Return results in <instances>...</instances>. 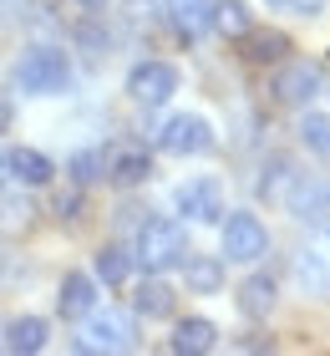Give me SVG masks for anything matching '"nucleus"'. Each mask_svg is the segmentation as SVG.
<instances>
[{
	"mask_svg": "<svg viewBox=\"0 0 330 356\" xmlns=\"http://www.w3.org/2000/svg\"><path fill=\"white\" fill-rule=\"evenodd\" d=\"M183 254H188V234H183V224L178 219H142L138 224V265L147 275H163V270H173V265H183Z\"/></svg>",
	"mask_w": 330,
	"mask_h": 356,
	"instance_id": "f257e3e1",
	"label": "nucleus"
},
{
	"mask_svg": "<svg viewBox=\"0 0 330 356\" xmlns=\"http://www.w3.org/2000/svg\"><path fill=\"white\" fill-rule=\"evenodd\" d=\"M72 82V67H66V51L56 46H31V51L15 61V87L31 97H51Z\"/></svg>",
	"mask_w": 330,
	"mask_h": 356,
	"instance_id": "f03ea898",
	"label": "nucleus"
},
{
	"mask_svg": "<svg viewBox=\"0 0 330 356\" xmlns=\"http://www.w3.org/2000/svg\"><path fill=\"white\" fill-rule=\"evenodd\" d=\"M138 346V321L127 311H87V336L76 341V351H127Z\"/></svg>",
	"mask_w": 330,
	"mask_h": 356,
	"instance_id": "7ed1b4c3",
	"label": "nucleus"
},
{
	"mask_svg": "<svg viewBox=\"0 0 330 356\" xmlns=\"http://www.w3.org/2000/svg\"><path fill=\"white\" fill-rule=\"evenodd\" d=\"M224 254L234 265H254L270 254V229L259 224V214H229L224 219Z\"/></svg>",
	"mask_w": 330,
	"mask_h": 356,
	"instance_id": "20e7f679",
	"label": "nucleus"
},
{
	"mask_svg": "<svg viewBox=\"0 0 330 356\" xmlns=\"http://www.w3.org/2000/svg\"><path fill=\"white\" fill-rule=\"evenodd\" d=\"M178 92V67L173 61H138L127 72V97L142 107H163L168 97Z\"/></svg>",
	"mask_w": 330,
	"mask_h": 356,
	"instance_id": "39448f33",
	"label": "nucleus"
},
{
	"mask_svg": "<svg viewBox=\"0 0 330 356\" xmlns=\"http://www.w3.org/2000/svg\"><path fill=\"white\" fill-rule=\"evenodd\" d=\"M158 148H163V153H173V158L208 153V148H213V127H208V118H198V112H178V118L163 122Z\"/></svg>",
	"mask_w": 330,
	"mask_h": 356,
	"instance_id": "423d86ee",
	"label": "nucleus"
},
{
	"mask_svg": "<svg viewBox=\"0 0 330 356\" xmlns=\"http://www.w3.org/2000/svg\"><path fill=\"white\" fill-rule=\"evenodd\" d=\"M173 209L183 219L193 224H213L224 214V188H219V178H188V184H178L173 188Z\"/></svg>",
	"mask_w": 330,
	"mask_h": 356,
	"instance_id": "0eeeda50",
	"label": "nucleus"
},
{
	"mask_svg": "<svg viewBox=\"0 0 330 356\" xmlns=\"http://www.w3.org/2000/svg\"><path fill=\"white\" fill-rule=\"evenodd\" d=\"M320 92H325V76H320L315 61H285L274 76V97L285 107H310Z\"/></svg>",
	"mask_w": 330,
	"mask_h": 356,
	"instance_id": "6e6552de",
	"label": "nucleus"
},
{
	"mask_svg": "<svg viewBox=\"0 0 330 356\" xmlns=\"http://www.w3.org/2000/svg\"><path fill=\"white\" fill-rule=\"evenodd\" d=\"M295 280H300L310 296H330V224L310 234V245L295 254Z\"/></svg>",
	"mask_w": 330,
	"mask_h": 356,
	"instance_id": "1a4fd4ad",
	"label": "nucleus"
},
{
	"mask_svg": "<svg viewBox=\"0 0 330 356\" xmlns=\"http://www.w3.org/2000/svg\"><path fill=\"white\" fill-rule=\"evenodd\" d=\"M147 173H153V158H147L142 143H112L107 148V184L138 188V184H147Z\"/></svg>",
	"mask_w": 330,
	"mask_h": 356,
	"instance_id": "9d476101",
	"label": "nucleus"
},
{
	"mask_svg": "<svg viewBox=\"0 0 330 356\" xmlns=\"http://www.w3.org/2000/svg\"><path fill=\"white\" fill-rule=\"evenodd\" d=\"M285 204H290V214H330V178L325 173H295L290 178V188H285Z\"/></svg>",
	"mask_w": 330,
	"mask_h": 356,
	"instance_id": "9b49d317",
	"label": "nucleus"
},
{
	"mask_svg": "<svg viewBox=\"0 0 330 356\" xmlns=\"http://www.w3.org/2000/svg\"><path fill=\"white\" fill-rule=\"evenodd\" d=\"M0 158H6V178H15V184H26V188H46L56 178V163L41 148H10Z\"/></svg>",
	"mask_w": 330,
	"mask_h": 356,
	"instance_id": "f8f14e48",
	"label": "nucleus"
},
{
	"mask_svg": "<svg viewBox=\"0 0 330 356\" xmlns=\"http://www.w3.org/2000/svg\"><path fill=\"white\" fill-rule=\"evenodd\" d=\"M168 351H178V356H208V351H219V326L204 321V316L178 321L173 336H168Z\"/></svg>",
	"mask_w": 330,
	"mask_h": 356,
	"instance_id": "ddd939ff",
	"label": "nucleus"
},
{
	"mask_svg": "<svg viewBox=\"0 0 330 356\" xmlns=\"http://www.w3.org/2000/svg\"><path fill=\"white\" fill-rule=\"evenodd\" d=\"M239 46H244V61H254V67H270V61L290 56V36L285 31H264V26H249L239 36Z\"/></svg>",
	"mask_w": 330,
	"mask_h": 356,
	"instance_id": "4468645a",
	"label": "nucleus"
},
{
	"mask_svg": "<svg viewBox=\"0 0 330 356\" xmlns=\"http://www.w3.org/2000/svg\"><path fill=\"white\" fill-rule=\"evenodd\" d=\"M92 305H97V280H92V275H81V270H72L61 280V290H56V311L66 321H76V316H87Z\"/></svg>",
	"mask_w": 330,
	"mask_h": 356,
	"instance_id": "2eb2a0df",
	"label": "nucleus"
},
{
	"mask_svg": "<svg viewBox=\"0 0 330 356\" xmlns=\"http://www.w3.org/2000/svg\"><path fill=\"white\" fill-rule=\"evenodd\" d=\"M132 305H138V316H147V321H168V316L178 311V290L163 280V275H153V280H142V285H138Z\"/></svg>",
	"mask_w": 330,
	"mask_h": 356,
	"instance_id": "dca6fc26",
	"label": "nucleus"
},
{
	"mask_svg": "<svg viewBox=\"0 0 330 356\" xmlns=\"http://www.w3.org/2000/svg\"><path fill=\"white\" fill-rule=\"evenodd\" d=\"M183 280L193 296H213V290H224V265L213 260V254H183Z\"/></svg>",
	"mask_w": 330,
	"mask_h": 356,
	"instance_id": "f3484780",
	"label": "nucleus"
},
{
	"mask_svg": "<svg viewBox=\"0 0 330 356\" xmlns=\"http://www.w3.org/2000/svg\"><path fill=\"white\" fill-rule=\"evenodd\" d=\"M274 300H279V290H274L270 275H249V280L239 285V311L249 316V321H264V316L274 311Z\"/></svg>",
	"mask_w": 330,
	"mask_h": 356,
	"instance_id": "a211bd4d",
	"label": "nucleus"
},
{
	"mask_svg": "<svg viewBox=\"0 0 330 356\" xmlns=\"http://www.w3.org/2000/svg\"><path fill=\"white\" fill-rule=\"evenodd\" d=\"M208 26L219 31V36H244V31L254 26V15H249V6L244 0H219V6H208Z\"/></svg>",
	"mask_w": 330,
	"mask_h": 356,
	"instance_id": "6ab92c4d",
	"label": "nucleus"
},
{
	"mask_svg": "<svg viewBox=\"0 0 330 356\" xmlns=\"http://www.w3.org/2000/svg\"><path fill=\"white\" fill-rule=\"evenodd\" d=\"M168 21L178 36H204L208 31V0H168Z\"/></svg>",
	"mask_w": 330,
	"mask_h": 356,
	"instance_id": "aec40b11",
	"label": "nucleus"
},
{
	"mask_svg": "<svg viewBox=\"0 0 330 356\" xmlns=\"http://www.w3.org/2000/svg\"><path fill=\"white\" fill-rule=\"evenodd\" d=\"M66 173H72V184L92 188L107 178V148H76L72 158H66Z\"/></svg>",
	"mask_w": 330,
	"mask_h": 356,
	"instance_id": "412c9836",
	"label": "nucleus"
},
{
	"mask_svg": "<svg viewBox=\"0 0 330 356\" xmlns=\"http://www.w3.org/2000/svg\"><path fill=\"white\" fill-rule=\"evenodd\" d=\"M46 321L41 316H21V321H10L6 326V351H41L46 346Z\"/></svg>",
	"mask_w": 330,
	"mask_h": 356,
	"instance_id": "4be33fe9",
	"label": "nucleus"
},
{
	"mask_svg": "<svg viewBox=\"0 0 330 356\" xmlns=\"http://www.w3.org/2000/svg\"><path fill=\"white\" fill-rule=\"evenodd\" d=\"M127 275H132V254L122 245H107L97 254V280L102 285H127Z\"/></svg>",
	"mask_w": 330,
	"mask_h": 356,
	"instance_id": "5701e85b",
	"label": "nucleus"
},
{
	"mask_svg": "<svg viewBox=\"0 0 330 356\" xmlns=\"http://www.w3.org/2000/svg\"><path fill=\"white\" fill-rule=\"evenodd\" d=\"M300 143H305L310 153L330 158V118H315V112H305V122H300Z\"/></svg>",
	"mask_w": 330,
	"mask_h": 356,
	"instance_id": "b1692460",
	"label": "nucleus"
},
{
	"mask_svg": "<svg viewBox=\"0 0 330 356\" xmlns=\"http://www.w3.org/2000/svg\"><path fill=\"white\" fill-rule=\"evenodd\" d=\"M270 10H295V15H320L325 0H264Z\"/></svg>",
	"mask_w": 330,
	"mask_h": 356,
	"instance_id": "393cba45",
	"label": "nucleus"
},
{
	"mask_svg": "<svg viewBox=\"0 0 330 356\" xmlns=\"http://www.w3.org/2000/svg\"><path fill=\"white\" fill-rule=\"evenodd\" d=\"M56 214H61V219H76V214H81V184L56 193Z\"/></svg>",
	"mask_w": 330,
	"mask_h": 356,
	"instance_id": "a878e982",
	"label": "nucleus"
},
{
	"mask_svg": "<svg viewBox=\"0 0 330 356\" xmlns=\"http://www.w3.org/2000/svg\"><path fill=\"white\" fill-rule=\"evenodd\" d=\"M6 127H10V102L0 97V133H6Z\"/></svg>",
	"mask_w": 330,
	"mask_h": 356,
	"instance_id": "bb28decb",
	"label": "nucleus"
},
{
	"mask_svg": "<svg viewBox=\"0 0 330 356\" xmlns=\"http://www.w3.org/2000/svg\"><path fill=\"white\" fill-rule=\"evenodd\" d=\"M76 6H92V10H97V6H107V0H76Z\"/></svg>",
	"mask_w": 330,
	"mask_h": 356,
	"instance_id": "cd10ccee",
	"label": "nucleus"
},
{
	"mask_svg": "<svg viewBox=\"0 0 330 356\" xmlns=\"http://www.w3.org/2000/svg\"><path fill=\"white\" fill-rule=\"evenodd\" d=\"M0 184H6V158H0Z\"/></svg>",
	"mask_w": 330,
	"mask_h": 356,
	"instance_id": "c85d7f7f",
	"label": "nucleus"
}]
</instances>
